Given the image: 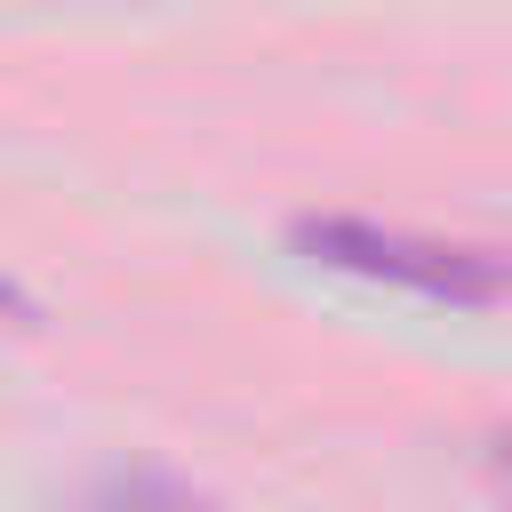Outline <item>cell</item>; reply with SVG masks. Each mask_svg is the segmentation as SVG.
<instances>
[{
  "mask_svg": "<svg viewBox=\"0 0 512 512\" xmlns=\"http://www.w3.org/2000/svg\"><path fill=\"white\" fill-rule=\"evenodd\" d=\"M96 512H200V504L176 480H160V472H128V480H112L96 496Z\"/></svg>",
  "mask_w": 512,
  "mask_h": 512,
  "instance_id": "obj_2",
  "label": "cell"
},
{
  "mask_svg": "<svg viewBox=\"0 0 512 512\" xmlns=\"http://www.w3.org/2000/svg\"><path fill=\"white\" fill-rule=\"evenodd\" d=\"M296 248L328 272H352V280H376V288H400V296H424V304H464L472 312V304L512 296V256L456 248V240L400 232V224H368V216H304Z\"/></svg>",
  "mask_w": 512,
  "mask_h": 512,
  "instance_id": "obj_1",
  "label": "cell"
},
{
  "mask_svg": "<svg viewBox=\"0 0 512 512\" xmlns=\"http://www.w3.org/2000/svg\"><path fill=\"white\" fill-rule=\"evenodd\" d=\"M496 472H504V480H512V440H496Z\"/></svg>",
  "mask_w": 512,
  "mask_h": 512,
  "instance_id": "obj_3",
  "label": "cell"
}]
</instances>
